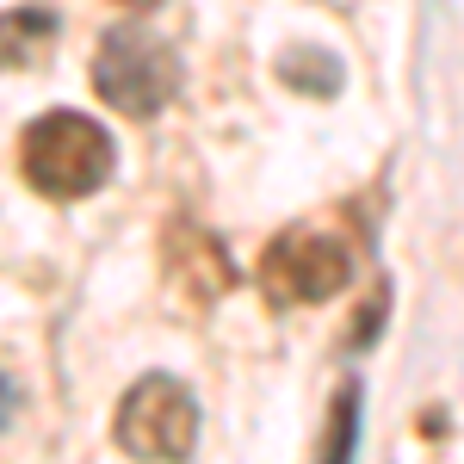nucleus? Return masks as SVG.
<instances>
[{"instance_id": "obj_1", "label": "nucleus", "mask_w": 464, "mask_h": 464, "mask_svg": "<svg viewBox=\"0 0 464 464\" xmlns=\"http://www.w3.org/2000/svg\"><path fill=\"white\" fill-rule=\"evenodd\" d=\"M111 161H118V149H111L106 124H93L87 111H44L19 137V168L32 179V192L56 205L100 192L111 179Z\"/></svg>"}, {"instance_id": "obj_2", "label": "nucleus", "mask_w": 464, "mask_h": 464, "mask_svg": "<svg viewBox=\"0 0 464 464\" xmlns=\"http://www.w3.org/2000/svg\"><path fill=\"white\" fill-rule=\"evenodd\" d=\"M347 279H353V242L322 217L279 229L260 254V291L279 310L285 304H328L347 291Z\"/></svg>"}, {"instance_id": "obj_3", "label": "nucleus", "mask_w": 464, "mask_h": 464, "mask_svg": "<svg viewBox=\"0 0 464 464\" xmlns=\"http://www.w3.org/2000/svg\"><path fill=\"white\" fill-rule=\"evenodd\" d=\"M111 433H118V446L130 459H143V464H186L192 446H198V402H192V391L179 378L149 372V378H137L124 391Z\"/></svg>"}, {"instance_id": "obj_4", "label": "nucleus", "mask_w": 464, "mask_h": 464, "mask_svg": "<svg viewBox=\"0 0 464 464\" xmlns=\"http://www.w3.org/2000/svg\"><path fill=\"white\" fill-rule=\"evenodd\" d=\"M93 93L111 100L124 118H155L179 93V63L161 37L137 32V25H118L106 32L100 56H93Z\"/></svg>"}, {"instance_id": "obj_5", "label": "nucleus", "mask_w": 464, "mask_h": 464, "mask_svg": "<svg viewBox=\"0 0 464 464\" xmlns=\"http://www.w3.org/2000/svg\"><path fill=\"white\" fill-rule=\"evenodd\" d=\"M168 279H174V291H186V304H217L223 291H229V260H223V248H217L205 229H186V223H174L168 229Z\"/></svg>"}, {"instance_id": "obj_6", "label": "nucleus", "mask_w": 464, "mask_h": 464, "mask_svg": "<svg viewBox=\"0 0 464 464\" xmlns=\"http://www.w3.org/2000/svg\"><path fill=\"white\" fill-rule=\"evenodd\" d=\"M50 37H56V19H50L44 6H13V13H0V69L37 63Z\"/></svg>"}, {"instance_id": "obj_7", "label": "nucleus", "mask_w": 464, "mask_h": 464, "mask_svg": "<svg viewBox=\"0 0 464 464\" xmlns=\"http://www.w3.org/2000/svg\"><path fill=\"white\" fill-rule=\"evenodd\" d=\"M279 74H285L291 87H304V93H334V87H341V69H334V63H328V56H322V50H291L285 63H279Z\"/></svg>"}, {"instance_id": "obj_8", "label": "nucleus", "mask_w": 464, "mask_h": 464, "mask_svg": "<svg viewBox=\"0 0 464 464\" xmlns=\"http://www.w3.org/2000/svg\"><path fill=\"white\" fill-rule=\"evenodd\" d=\"M353 433H359V391H341V402H334V428H328V452H322V464H353Z\"/></svg>"}, {"instance_id": "obj_9", "label": "nucleus", "mask_w": 464, "mask_h": 464, "mask_svg": "<svg viewBox=\"0 0 464 464\" xmlns=\"http://www.w3.org/2000/svg\"><path fill=\"white\" fill-rule=\"evenodd\" d=\"M118 6H155V0H118Z\"/></svg>"}]
</instances>
